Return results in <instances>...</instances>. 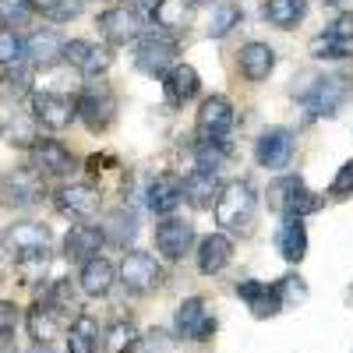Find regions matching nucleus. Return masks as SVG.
<instances>
[{
  "label": "nucleus",
  "mask_w": 353,
  "mask_h": 353,
  "mask_svg": "<svg viewBox=\"0 0 353 353\" xmlns=\"http://www.w3.org/2000/svg\"><path fill=\"white\" fill-rule=\"evenodd\" d=\"M254 209H258V198H254V188L248 181H230L216 194V223L233 230V233H248L251 230Z\"/></svg>",
  "instance_id": "f257e3e1"
},
{
  "label": "nucleus",
  "mask_w": 353,
  "mask_h": 353,
  "mask_svg": "<svg viewBox=\"0 0 353 353\" xmlns=\"http://www.w3.org/2000/svg\"><path fill=\"white\" fill-rule=\"evenodd\" d=\"M269 205L283 219H304L321 209V198L301 181V176H279L269 184Z\"/></svg>",
  "instance_id": "f03ea898"
},
{
  "label": "nucleus",
  "mask_w": 353,
  "mask_h": 353,
  "mask_svg": "<svg viewBox=\"0 0 353 353\" xmlns=\"http://www.w3.org/2000/svg\"><path fill=\"white\" fill-rule=\"evenodd\" d=\"M43 173L36 170H11L0 181V201L8 209H32V205L43 201Z\"/></svg>",
  "instance_id": "7ed1b4c3"
},
{
  "label": "nucleus",
  "mask_w": 353,
  "mask_h": 353,
  "mask_svg": "<svg viewBox=\"0 0 353 353\" xmlns=\"http://www.w3.org/2000/svg\"><path fill=\"white\" fill-rule=\"evenodd\" d=\"M176 57H181V50H176L173 39L166 36H145L138 43V53H134V68L141 74H149V78H166L173 68H176Z\"/></svg>",
  "instance_id": "20e7f679"
},
{
  "label": "nucleus",
  "mask_w": 353,
  "mask_h": 353,
  "mask_svg": "<svg viewBox=\"0 0 353 353\" xmlns=\"http://www.w3.org/2000/svg\"><path fill=\"white\" fill-rule=\"evenodd\" d=\"M78 117L85 121L88 131H106L117 117V96L110 92V85H88L78 99Z\"/></svg>",
  "instance_id": "39448f33"
},
{
  "label": "nucleus",
  "mask_w": 353,
  "mask_h": 353,
  "mask_svg": "<svg viewBox=\"0 0 353 353\" xmlns=\"http://www.w3.org/2000/svg\"><path fill=\"white\" fill-rule=\"evenodd\" d=\"M350 96V78L343 74H329V78H318L307 92H301V103L314 113V117H332Z\"/></svg>",
  "instance_id": "423d86ee"
},
{
  "label": "nucleus",
  "mask_w": 353,
  "mask_h": 353,
  "mask_svg": "<svg viewBox=\"0 0 353 353\" xmlns=\"http://www.w3.org/2000/svg\"><path fill=\"white\" fill-rule=\"evenodd\" d=\"M32 117L50 131H64L78 117V103L71 96H64V92H50V88H43V92H32Z\"/></svg>",
  "instance_id": "0eeeda50"
},
{
  "label": "nucleus",
  "mask_w": 353,
  "mask_h": 353,
  "mask_svg": "<svg viewBox=\"0 0 353 353\" xmlns=\"http://www.w3.org/2000/svg\"><path fill=\"white\" fill-rule=\"evenodd\" d=\"M121 279L131 293H149L163 283V269H159V261L152 254H145V251H131L124 254L121 261Z\"/></svg>",
  "instance_id": "6e6552de"
},
{
  "label": "nucleus",
  "mask_w": 353,
  "mask_h": 353,
  "mask_svg": "<svg viewBox=\"0 0 353 353\" xmlns=\"http://www.w3.org/2000/svg\"><path fill=\"white\" fill-rule=\"evenodd\" d=\"M233 121H237V117H233V103L226 96H209L198 110V138L201 141H219V138L230 134Z\"/></svg>",
  "instance_id": "1a4fd4ad"
},
{
  "label": "nucleus",
  "mask_w": 353,
  "mask_h": 353,
  "mask_svg": "<svg viewBox=\"0 0 353 353\" xmlns=\"http://www.w3.org/2000/svg\"><path fill=\"white\" fill-rule=\"evenodd\" d=\"M293 131L286 128H269V131H261L258 145H254V159L265 166V170H286L290 159H293Z\"/></svg>",
  "instance_id": "9d476101"
},
{
  "label": "nucleus",
  "mask_w": 353,
  "mask_h": 353,
  "mask_svg": "<svg viewBox=\"0 0 353 353\" xmlns=\"http://www.w3.org/2000/svg\"><path fill=\"white\" fill-rule=\"evenodd\" d=\"M99 32L113 46H128L141 36V14L134 8H110L99 14Z\"/></svg>",
  "instance_id": "9b49d317"
},
{
  "label": "nucleus",
  "mask_w": 353,
  "mask_h": 353,
  "mask_svg": "<svg viewBox=\"0 0 353 353\" xmlns=\"http://www.w3.org/2000/svg\"><path fill=\"white\" fill-rule=\"evenodd\" d=\"M4 248L14 254V258H25V254H39V251H50V230L39 226V223H14L4 230Z\"/></svg>",
  "instance_id": "f8f14e48"
},
{
  "label": "nucleus",
  "mask_w": 353,
  "mask_h": 353,
  "mask_svg": "<svg viewBox=\"0 0 353 353\" xmlns=\"http://www.w3.org/2000/svg\"><path fill=\"white\" fill-rule=\"evenodd\" d=\"M194 244V226L184 219H163L156 226V251L170 261H181Z\"/></svg>",
  "instance_id": "ddd939ff"
},
{
  "label": "nucleus",
  "mask_w": 353,
  "mask_h": 353,
  "mask_svg": "<svg viewBox=\"0 0 353 353\" xmlns=\"http://www.w3.org/2000/svg\"><path fill=\"white\" fill-rule=\"evenodd\" d=\"M216 332V318L205 311V301L201 297H191L184 301L181 307H176V336L184 339H209Z\"/></svg>",
  "instance_id": "4468645a"
},
{
  "label": "nucleus",
  "mask_w": 353,
  "mask_h": 353,
  "mask_svg": "<svg viewBox=\"0 0 353 353\" xmlns=\"http://www.w3.org/2000/svg\"><path fill=\"white\" fill-rule=\"evenodd\" d=\"M32 170L43 176H64L74 170V159L68 152L64 141H53V138H39L32 145Z\"/></svg>",
  "instance_id": "2eb2a0df"
},
{
  "label": "nucleus",
  "mask_w": 353,
  "mask_h": 353,
  "mask_svg": "<svg viewBox=\"0 0 353 353\" xmlns=\"http://www.w3.org/2000/svg\"><path fill=\"white\" fill-rule=\"evenodd\" d=\"M237 297L251 307L254 318H272V314L283 311V297H279L276 283H272V286H269V283H254V279L237 283Z\"/></svg>",
  "instance_id": "dca6fc26"
},
{
  "label": "nucleus",
  "mask_w": 353,
  "mask_h": 353,
  "mask_svg": "<svg viewBox=\"0 0 353 353\" xmlns=\"http://www.w3.org/2000/svg\"><path fill=\"white\" fill-rule=\"evenodd\" d=\"M57 209L71 219H85L99 209V191L92 184H68L57 191Z\"/></svg>",
  "instance_id": "f3484780"
},
{
  "label": "nucleus",
  "mask_w": 353,
  "mask_h": 353,
  "mask_svg": "<svg viewBox=\"0 0 353 353\" xmlns=\"http://www.w3.org/2000/svg\"><path fill=\"white\" fill-rule=\"evenodd\" d=\"M184 201V181L176 173H156L149 184V209L159 216H170Z\"/></svg>",
  "instance_id": "a211bd4d"
},
{
  "label": "nucleus",
  "mask_w": 353,
  "mask_h": 353,
  "mask_svg": "<svg viewBox=\"0 0 353 353\" xmlns=\"http://www.w3.org/2000/svg\"><path fill=\"white\" fill-rule=\"evenodd\" d=\"M163 92H166V103L170 106H184V103H191L201 92V78H198V71L191 64H176L163 78Z\"/></svg>",
  "instance_id": "6ab92c4d"
},
{
  "label": "nucleus",
  "mask_w": 353,
  "mask_h": 353,
  "mask_svg": "<svg viewBox=\"0 0 353 353\" xmlns=\"http://www.w3.org/2000/svg\"><path fill=\"white\" fill-rule=\"evenodd\" d=\"M106 244L103 237V226H71L68 233V241H64V258L68 261H88V258H96L99 248Z\"/></svg>",
  "instance_id": "aec40b11"
},
{
  "label": "nucleus",
  "mask_w": 353,
  "mask_h": 353,
  "mask_svg": "<svg viewBox=\"0 0 353 353\" xmlns=\"http://www.w3.org/2000/svg\"><path fill=\"white\" fill-rule=\"evenodd\" d=\"M25 325H28V336H32L39 346H50L57 336H61V311H57L50 301H39V304H32V311H28Z\"/></svg>",
  "instance_id": "412c9836"
},
{
  "label": "nucleus",
  "mask_w": 353,
  "mask_h": 353,
  "mask_svg": "<svg viewBox=\"0 0 353 353\" xmlns=\"http://www.w3.org/2000/svg\"><path fill=\"white\" fill-rule=\"evenodd\" d=\"M230 258H233V241L226 237V233H209V237L198 244V269L205 276L223 272L230 265Z\"/></svg>",
  "instance_id": "4be33fe9"
},
{
  "label": "nucleus",
  "mask_w": 353,
  "mask_h": 353,
  "mask_svg": "<svg viewBox=\"0 0 353 353\" xmlns=\"http://www.w3.org/2000/svg\"><path fill=\"white\" fill-rule=\"evenodd\" d=\"M216 194H219V176L216 170H194L184 176V198L194 205V209H209V205H216Z\"/></svg>",
  "instance_id": "5701e85b"
},
{
  "label": "nucleus",
  "mask_w": 353,
  "mask_h": 353,
  "mask_svg": "<svg viewBox=\"0 0 353 353\" xmlns=\"http://www.w3.org/2000/svg\"><path fill=\"white\" fill-rule=\"evenodd\" d=\"M276 68V50L269 43H248L241 50V71L248 81H265Z\"/></svg>",
  "instance_id": "b1692460"
},
{
  "label": "nucleus",
  "mask_w": 353,
  "mask_h": 353,
  "mask_svg": "<svg viewBox=\"0 0 353 353\" xmlns=\"http://www.w3.org/2000/svg\"><path fill=\"white\" fill-rule=\"evenodd\" d=\"M81 293H88V297H106L110 286H113V265L106 258H88L81 265Z\"/></svg>",
  "instance_id": "393cba45"
},
{
  "label": "nucleus",
  "mask_w": 353,
  "mask_h": 353,
  "mask_svg": "<svg viewBox=\"0 0 353 353\" xmlns=\"http://www.w3.org/2000/svg\"><path fill=\"white\" fill-rule=\"evenodd\" d=\"M152 18L166 32H188V25L194 18V0H159Z\"/></svg>",
  "instance_id": "a878e982"
},
{
  "label": "nucleus",
  "mask_w": 353,
  "mask_h": 353,
  "mask_svg": "<svg viewBox=\"0 0 353 353\" xmlns=\"http://www.w3.org/2000/svg\"><path fill=\"white\" fill-rule=\"evenodd\" d=\"M279 254L286 258V261H304V254H307V226H304V219H286L283 223V230H279Z\"/></svg>",
  "instance_id": "bb28decb"
},
{
  "label": "nucleus",
  "mask_w": 353,
  "mask_h": 353,
  "mask_svg": "<svg viewBox=\"0 0 353 353\" xmlns=\"http://www.w3.org/2000/svg\"><path fill=\"white\" fill-rule=\"evenodd\" d=\"M25 57L36 64H53L57 57H64V39L53 32V28H46V32H36L25 39Z\"/></svg>",
  "instance_id": "cd10ccee"
},
{
  "label": "nucleus",
  "mask_w": 353,
  "mask_h": 353,
  "mask_svg": "<svg viewBox=\"0 0 353 353\" xmlns=\"http://www.w3.org/2000/svg\"><path fill=\"white\" fill-rule=\"evenodd\" d=\"M307 11V0H265V21L276 25V28H293Z\"/></svg>",
  "instance_id": "c85d7f7f"
},
{
  "label": "nucleus",
  "mask_w": 353,
  "mask_h": 353,
  "mask_svg": "<svg viewBox=\"0 0 353 353\" xmlns=\"http://www.w3.org/2000/svg\"><path fill=\"white\" fill-rule=\"evenodd\" d=\"M99 346V325L92 314H78L74 325H71V336H68V353H96Z\"/></svg>",
  "instance_id": "c756f323"
},
{
  "label": "nucleus",
  "mask_w": 353,
  "mask_h": 353,
  "mask_svg": "<svg viewBox=\"0 0 353 353\" xmlns=\"http://www.w3.org/2000/svg\"><path fill=\"white\" fill-rule=\"evenodd\" d=\"M134 233H138V219H134L128 209H117V212L106 216V226H103V237H106V241L128 248V244L134 241Z\"/></svg>",
  "instance_id": "7c9ffc66"
},
{
  "label": "nucleus",
  "mask_w": 353,
  "mask_h": 353,
  "mask_svg": "<svg viewBox=\"0 0 353 353\" xmlns=\"http://www.w3.org/2000/svg\"><path fill=\"white\" fill-rule=\"evenodd\" d=\"M4 134L11 145H21V149H32L39 141L36 138V117L32 113H11V121L4 124Z\"/></svg>",
  "instance_id": "2f4dec72"
},
{
  "label": "nucleus",
  "mask_w": 353,
  "mask_h": 353,
  "mask_svg": "<svg viewBox=\"0 0 353 353\" xmlns=\"http://www.w3.org/2000/svg\"><path fill=\"white\" fill-rule=\"evenodd\" d=\"M28 85H32V71L28 68H14L8 74H0V103H18L28 92Z\"/></svg>",
  "instance_id": "473e14b6"
},
{
  "label": "nucleus",
  "mask_w": 353,
  "mask_h": 353,
  "mask_svg": "<svg viewBox=\"0 0 353 353\" xmlns=\"http://www.w3.org/2000/svg\"><path fill=\"white\" fill-rule=\"evenodd\" d=\"M134 343H138V329L131 325V321H113V325L106 329L103 350H106V353H131Z\"/></svg>",
  "instance_id": "72a5a7b5"
},
{
  "label": "nucleus",
  "mask_w": 353,
  "mask_h": 353,
  "mask_svg": "<svg viewBox=\"0 0 353 353\" xmlns=\"http://www.w3.org/2000/svg\"><path fill=\"white\" fill-rule=\"evenodd\" d=\"M36 11H39L36 0H0V21H4V28H18V25H25Z\"/></svg>",
  "instance_id": "f704fd0d"
},
{
  "label": "nucleus",
  "mask_w": 353,
  "mask_h": 353,
  "mask_svg": "<svg viewBox=\"0 0 353 353\" xmlns=\"http://www.w3.org/2000/svg\"><path fill=\"white\" fill-rule=\"evenodd\" d=\"M346 53H350V43L336 39L332 32H321L311 39V57H318V61H343Z\"/></svg>",
  "instance_id": "c9c22d12"
},
{
  "label": "nucleus",
  "mask_w": 353,
  "mask_h": 353,
  "mask_svg": "<svg viewBox=\"0 0 353 353\" xmlns=\"http://www.w3.org/2000/svg\"><path fill=\"white\" fill-rule=\"evenodd\" d=\"M194 156H198L201 170H219V163L230 156V145H226V138H219V141H198Z\"/></svg>",
  "instance_id": "e433bc0d"
},
{
  "label": "nucleus",
  "mask_w": 353,
  "mask_h": 353,
  "mask_svg": "<svg viewBox=\"0 0 353 353\" xmlns=\"http://www.w3.org/2000/svg\"><path fill=\"white\" fill-rule=\"evenodd\" d=\"M61 314H74L78 311V293H74V286H71V279H57L53 286H50V297H46Z\"/></svg>",
  "instance_id": "4c0bfd02"
},
{
  "label": "nucleus",
  "mask_w": 353,
  "mask_h": 353,
  "mask_svg": "<svg viewBox=\"0 0 353 353\" xmlns=\"http://www.w3.org/2000/svg\"><path fill=\"white\" fill-rule=\"evenodd\" d=\"M241 21V8L237 4H219L216 8V14H212V21H209V36L212 39H223V36H230V28Z\"/></svg>",
  "instance_id": "58836bf2"
},
{
  "label": "nucleus",
  "mask_w": 353,
  "mask_h": 353,
  "mask_svg": "<svg viewBox=\"0 0 353 353\" xmlns=\"http://www.w3.org/2000/svg\"><path fill=\"white\" fill-rule=\"evenodd\" d=\"M81 4H85V0H43L39 11L50 21H71V18L81 14Z\"/></svg>",
  "instance_id": "ea45409f"
},
{
  "label": "nucleus",
  "mask_w": 353,
  "mask_h": 353,
  "mask_svg": "<svg viewBox=\"0 0 353 353\" xmlns=\"http://www.w3.org/2000/svg\"><path fill=\"white\" fill-rule=\"evenodd\" d=\"M25 57V39L14 28H0V64H18Z\"/></svg>",
  "instance_id": "a19ab883"
},
{
  "label": "nucleus",
  "mask_w": 353,
  "mask_h": 353,
  "mask_svg": "<svg viewBox=\"0 0 353 353\" xmlns=\"http://www.w3.org/2000/svg\"><path fill=\"white\" fill-rule=\"evenodd\" d=\"M113 64V53H110V46H88V57L81 61V74H88V78H96V74H103L106 68Z\"/></svg>",
  "instance_id": "79ce46f5"
},
{
  "label": "nucleus",
  "mask_w": 353,
  "mask_h": 353,
  "mask_svg": "<svg viewBox=\"0 0 353 353\" xmlns=\"http://www.w3.org/2000/svg\"><path fill=\"white\" fill-rule=\"evenodd\" d=\"M276 290H279V297H283V307L286 304H304L307 301V286H304V279L301 276H283L279 283H276Z\"/></svg>",
  "instance_id": "37998d69"
},
{
  "label": "nucleus",
  "mask_w": 353,
  "mask_h": 353,
  "mask_svg": "<svg viewBox=\"0 0 353 353\" xmlns=\"http://www.w3.org/2000/svg\"><path fill=\"white\" fill-rule=\"evenodd\" d=\"M18 261V272H21V279L25 283H36L43 272H46V251H39V254H25V258H14Z\"/></svg>",
  "instance_id": "c03bdc74"
},
{
  "label": "nucleus",
  "mask_w": 353,
  "mask_h": 353,
  "mask_svg": "<svg viewBox=\"0 0 353 353\" xmlns=\"http://www.w3.org/2000/svg\"><path fill=\"white\" fill-rule=\"evenodd\" d=\"M329 194H332V198H350V194H353V159L343 163V170L336 173V181H332Z\"/></svg>",
  "instance_id": "a18cd8bd"
},
{
  "label": "nucleus",
  "mask_w": 353,
  "mask_h": 353,
  "mask_svg": "<svg viewBox=\"0 0 353 353\" xmlns=\"http://www.w3.org/2000/svg\"><path fill=\"white\" fill-rule=\"evenodd\" d=\"M325 32H332V36L343 39V43H353V11H343V14L325 28Z\"/></svg>",
  "instance_id": "49530a36"
},
{
  "label": "nucleus",
  "mask_w": 353,
  "mask_h": 353,
  "mask_svg": "<svg viewBox=\"0 0 353 353\" xmlns=\"http://www.w3.org/2000/svg\"><path fill=\"white\" fill-rule=\"evenodd\" d=\"M18 325V307L8 304V301H0V339H8Z\"/></svg>",
  "instance_id": "de8ad7c7"
},
{
  "label": "nucleus",
  "mask_w": 353,
  "mask_h": 353,
  "mask_svg": "<svg viewBox=\"0 0 353 353\" xmlns=\"http://www.w3.org/2000/svg\"><path fill=\"white\" fill-rule=\"evenodd\" d=\"M88 46H92V43H85V39H71V43H64V61L74 64V68H81V61L88 57Z\"/></svg>",
  "instance_id": "09e8293b"
},
{
  "label": "nucleus",
  "mask_w": 353,
  "mask_h": 353,
  "mask_svg": "<svg viewBox=\"0 0 353 353\" xmlns=\"http://www.w3.org/2000/svg\"><path fill=\"white\" fill-rule=\"evenodd\" d=\"M141 343V353H170V339H166V332H149L145 339H138Z\"/></svg>",
  "instance_id": "8fccbe9b"
},
{
  "label": "nucleus",
  "mask_w": 353,
  "mask_h": 353,
  "mask_svg": "<svg viewBox=\"0 0 353 353\" xmlns=\"http://www.w3.org/2000/svg\"><path fill=\"white\" fill-rule=\"evenodd\" d=\"M134 4H138V11H141V14H149V18H152V14H156V8H159V0H134Z\"/></svg>",
  "instance_id": "3c124183"
},
{
  "label": "nucleus",
  "mask_w": 353,
  "mask_h": 353,
  "mask_svg": "<svg viewBox=\"0 0 353 353\" xmlns=\"http://www.w3.org/2000/svg\"><path fill=\"white\" fill-rule=\"evenodd\" d=\"M32 353H50V346H39V343H36V350H32Z\"/></svg>",
  "instance_id": "603ef678"
}]
</instances>
